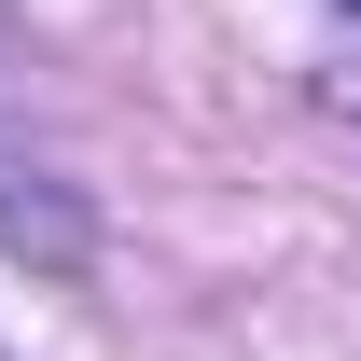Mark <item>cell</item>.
Returning a JSON list of instances; mask_svg holds the SVG:
<instances>
[{"mask_svg": "<svg viewBox=\"0 0 361 361\" xmlns=\"http://www.w3.org/2000/svg\"><path fill=\"white\" fill-rule=\"evenodd\" d=\"M348 14H361V0H348Z\"/></svg>", "mask_w": 361, "mask_h": 361, "instance_id": "6da1fadb", "label": "cell"}]
</instances>
